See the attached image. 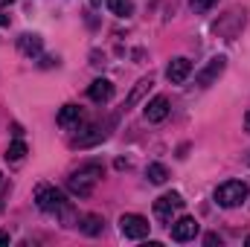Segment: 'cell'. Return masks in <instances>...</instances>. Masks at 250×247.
Returning <instances> with one entry per match:
<instances>
[{
    "label": "cell",
    "instance_id": "obj_15",
    "mask_svg": "<svg viewBox=\"0 0 250 247\" xmlns=\"http://www.w3.org/2000/svg\"><path fill=\"white\" fill-rule=\"evenodd\" d=\"M23 157H26V143H23V140H15V143L6 148V160H9V163H21Z\"/></svg>",
    "mask_w": 250,
    "mask_h": 247
},
{
    "label": "cell",
    "instance_id": "obj_3",
    "mask_svg": "<svg viewBox=\"0 0 250 247\" xmlns=\"http://www.w3.org/2000/svg\"><path fill=\"white\" fill-rule=\"evenodd\" d=\"M35 201H38V206H41L44 212H50V215H56V212H64V209H67L64 195L56 189V186H50V184H41V186H38Z\"/></svg>",
    "mask_w": 250,
    "mask_h": 247
},
{
    "label": "cell",
    "instance_id": "obj_19",
    "mask_svg": "<svg viewBox=\"0 0 250 247\" xmlns=\"http://www.w3.org/2000/svg\"><path fill=\"white\" fill-rule=\"evenodd\" d=\"M218 0H189V6L195 9V12H207V9H212Z\"/></svg>",
    "mask_w": 250,
    "mask_h": 247
},
{
    "label": "cell",
    "instance_id": "obj_12",
    "mask_svg": "<svg viewBox=\"0 0 250 247\" xmlns=\"http://www.w3.org/2000/svg\"><path fill=\"white\" fill-rule=\"evenodd\" d=\"M87 131H90V134H84V137H73V140H70V145H73V148H87V145H93V143L105 140L102 125H90Z\"/></svg>",
    "mask_w": 250,
    "mask_h": 247
},
{
    "label": "cell",
    "instance_id": "obj_11",
    "mask_svg": "<svg viewBox=\"0 0 250 247\" xmlns=\"http://www.w3.org/2000/svg\"><path fill=\"white\" fill-rule=\"evenodd\" d=\"M87 96H90L93 102H108V99L114 96V84H111L108 79H96V82L87 87Z\"/></svg>",
    "mask_w": 250,
    "mask_h": 247
},
{
    "label": "cell",
    "instance_id": "obj_26",
    "mask_svg": "<svg viewBox=\"0 0 250 247\" xmlns=\"http://www.w3.org/2000/svg\"><path fill=\"white\" fill-rule=\"evenodd\" d=\"M245 245H248V247H250V236H248V242H245Z\"/></svg>",
    "mask_w": 250,
    "mask_h": 247
},
{
    "label": "cell",
    "instance_id": "obj_17",
    "mask_svg": "<svg viewBox=\"0 0 250 247\" xmlns=\"http://www.w3.org/2000/svg\"><path fill=\"white\" fill-rule=\"evenodd\" d=\"M148 87H151V76H148V79H140V82H137V87L131 90V96H128V102H125V105H128V108H131V105H137V99H140Z\"/></svg>",
    "mask_w": 250,
    "mask_h": 247
},
{
    "label": "cell",
    "instance_id": "obj_25",
    "mask_svg": "<svg viewBox=\"0 0 250 247\" xmlns=\"http://www.w3.org/2000/svg\"><path fill=\"white\" fill-rule=\"evenodd\" d=\"M3 3H12V0H0V6H3Z\"/></svg>",
    "mask_w": 250,
    "mask_h": 247
},
{
    "label": "cell",
    "instance_id": "obj_16",
    "mask_svg": "<svg viewBox=\"0 0 250 247\" xmlns=\"http://www.w3.org/2000/svg\"><path fill=\"white\" fill-rule=\"evenodd\" d=\"M108 9L117 15V18H128L134 12V3L131 0H108Z\"/></svg>",
    "mask_w": 250,
    "mask_h": 247
},
{
    "label": "cell",
    "instance_id": "obj_8",
    "mask_svg": "<svg viewBox=\"0 0 250 247\" xmlns=\"http://www.w3.org/2000/svg\"><path fill=\"white\" fill-rule=\"evenodd\" d=\"M169 117V99L166 96H154L148 105H146V120L148 123H163Z\"/></svg>",
    "mask_w": 250,
    "mask_h": 247
},
{
    "label": "cell",
    "instance_id": "obj_24",
    "mask_svg": "<svg viewBox=\"0 0 250 247\" xmlns=\"http://www.w3.org/2000/svg\"><path fill=\"white\" fill-rule=\"evenodd\" d=\"M90 3H93V6H99V3H102V0H90Z\"/></svg>",
    "mask_w": 250,
    "mask_h": 247
},
{
    "label": "cell",
    "instance_id": "obj_20",
    "mask_svg": "<svg viewBox=\"0 0 250 247\" xmlns=\"http://www.w3.org/2000/svg\"><path fill=\"white\" fill-rule=\"evenodd\" d=\"M207 245H209V247H212V245H221V239H218L215 233H209V236H207Z\"/></svg>",
    "mask_w": 250,
    "mask_h": 247
},
{
    "label": "cell",
    "instance_id": "obj_23",
    "mask_svg": "<svg viewBox=\"0 0 250 247\" xmlns=\"http://www.w3.org/2000/svg\"><path fill=\"white\" fill-rule=\"evenodd\" d=\"M245 125H248V131H250V111L245 114Z\"/></svg>",
    "mask_w": 250,
    "mask_h": 247
},
{
    "label": "cell",
    "instance_id": "obj_9",
    "mask_svg": "<svg viewBox=\"0 0 250 247\" xmlns=\"http://www.w3.org/2000/svg\"><path fill=\"white\" fill-rule=\"evenodd\" d=\"M224 67H227V59L224 56H218V59H212V62L207 64L201 73H198V84L201 87H207V84H212V79H218L221 73H224Z\"/></svg>",
    "mask_w": 250,
    "mask_h": 247
},
{
    "label": "cell",
    "instance_id": "obj_4",
    "mask_svg": "<svg viewBox=\"0 0 250 247\" xmlns=\"http://www.w3.org/2000/svg\"><path fill=\"white\" fill-rule=\"evenodd\" d=\"M184 209V198L178 195V192H166V195H160L157 201H154V215L160 218V221H172V215L175 212H181Z\"/></svg>",
    "mask_w": 250,
    "mask_h": 247
},
{
    "label": "cell",
    "instance_id": "obj_7",
    "mask_svg": "<svg viewBox=\"0 0 250 247\" xmlns=\"http://www.w3.org/2000/svg\"><path fill=\"white\" fill-rule=\"evenodd\" d=\"M189 73H192V62H189V59H172V62H169V67H166V79H169L172 84L187 82Z\"/></svg>",
    "mask_w": 250,
    "mask_h": 247
},
{
    "label": "cell",
    "instance_id": "obj_5",
    "mask_svg": "<svg viewBox=\"0 0 250 247\" xmlns=\"http://www.w3.org/2000/svg\"><path fill=\"white\" fill-rule=\"evenodd\" d=\"M148 221L143 218V215H137V212H128L120 218V233H123L125 239H146L148 236Z\"/></svg>",
    "mask_w": 250,
    "mask_h": 247
},
{
    "label": "cell",
    "instance_id": "obj_6",
    "mask_svg": "<svg viewBox=\"0 0 250 247\" xmlns=\"http://www.w3.org/2000/svg\"><path fill=\"white\" fill-rule=\"evenodd\" d=\"M198 221L192 218V215H184V218H178L175 224H172V239L175 242H192L195 236H198Z\"/></svg>",
    "mask_w": 250,
    "mask_h": 247
},
{
    "label": "cell",
    "instance_id": "obj_1",
    "mask_svg": "<svg viewBox=\"0 0 250 247\" xmlns=\"http://www.w3.org/2000/svg\"><path fill=\"white\" fill-rule=\"evenodd\" d=\"M99 178H102V166L99 163H87V166H82L79 172H73L67 178V189L73 195H79V198H87L93 192V186L99 184Z\"/></svg>",
    "mask_w": 250,
    "mask_h": 247
},
{
    "label": "cell",
    "instance_id": "obj_13",
    "mask_svg": "<svg viewBox=\"0 0 250 247\" xmlns=\"http://www.w3.org/2000/svg\"><path fill=\"white\" fill-rule=\"evenodd\" d=\"M79 120H82V108L79 105H64L62 111H59V125H64V128L79 125Z\"/></svg>",
    "mask_w": 250,
    "mask_h": 247
},
{
    "label": "cell",
    "instance_id": "obj_2",
    "mask_svg": "<svg viewBox=\"0 0 250 247\" xmlns=\"http://www.w3.org/2000/svg\"><path fill=\"white\" fill-rule=\"evenodd\" d=\"M245 198H248V184H242V181H224V184L215 189V201H218V206H224V209L242 206Z\"/></svg>",
    "mask_w": 250,
    "mask_h": 247
},
{
    "label": "cell",
    "instance_id": "obj_22",
    "mask_svg": "<svg viewBox=\"0 0 250 247\" xmlns=\"http://www.w3.org/2000/svg\"><path fill=\"white\" fill-rule=\"evenodd\" d=\"M0 245H9V233H0Z\"/></svg>",
    "mask_w": 250,
    "mask_h": 247
},
{
    "label": "cell",
    "instance_id": "obj_21",
    "mask_svg": "<svg viewBox=\"0 0 250 247\" xmlns=\"http://www.w3.org/2000/svg\"><path fill=\"white\" fill-rule=\"evenodd\" d=\"M0 26H9V15H3V12H0Z\"/></svg>",
    "mask_w": 250,
    "mask_h": 247
},
{
    "label": "cell",
    "instance_id": "obj_10",
    "mask_svg": "<svg viewBox=\"0 0 250 247\" xmlns=\"http://www.w3.org/2000/svg\"><path fill=\"white\" fill-rule=\"evenodd\" d=\"M41 47H44V41H41V35H35V32H23V35L18 38V50H21L23 56H38Z\"/></svg>",
    "mask_w": 250,
    "mask_h": 247
},
{
    "label": "cell",
    "instance_id": "obj_18",
    "mask_svg": "<svg viewBox=\"0 0 250 247\" xmlns=\"http://www.w3.org/2000/svg\"><path fill=\"white\" fill-rule=\"evenodd\" d=\"M102 224H105V221H102L99 215H87L84 224H82V230H84L87 236H99V233H102Z\"/></svg>",
    "mask_w": 250,
    "mask_h": 247
},
{
    "label": "cell",
    "instance_id": "obj_14",
    "mask_svg": "<svg viewBox=\"0 0 250 247\" xmlns=\"http://www.w3.org/2000/svg\"><path fill=\"white\" fill-rule=\"evenodd\" d=\"M146 178H148L151 184H166V181H169V169H166L163 163H151V166L146 169Z\"/></svg>",
    "mask_w": 250,
    "mask_h": 247
}]
</instances>
